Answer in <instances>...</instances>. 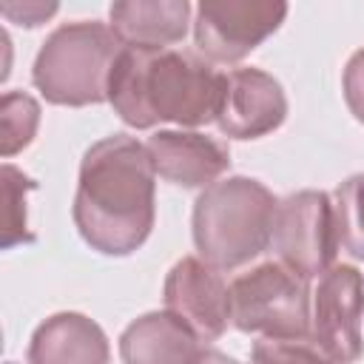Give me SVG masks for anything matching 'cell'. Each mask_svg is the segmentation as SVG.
I'll return each instance as SVG.
<instances>
[{
	"label": "cell",
	"mask_w": 364,
	"mask_h": 364,
	"mask_svg": "<svg viewBox=\"0 0 364 364\" xmlns=\"http://www.w3.org/2000/svg\"><path fill=\"white\" fill-rule=\"evenodd\" d=\"M82 242L102 256H131L156 219V168L136 136L94 142L82 162L71 208Z\"/></svg>",
	"instance_id": "cell-1"
},
{
	"label": "cell",
	"mask_w": 364,
	"mask_h": 364,
	"mask_svg": "<svg viewBox=\"0 0 364 364\" xmlns=\"http://www.w3.org/2000/svg\"><path fill=\"white\" fill-rule=\"evenodd\" d=\"M225 88L228 74L191 51L122 46L111 68L108 102L136 131L159 122L199 128L216 122Z\"/></svg>",
	"instance_id": "cell-2"
},
{
	"label": "cell",
	"mask_w": 364,
	"mask_h": 364,
	"mask_svg": "<svg viewBox=\"0 0 364 364\" xmlns=\"http://www.w3.org/2000/svg\"><path fill=\"white\" fill-rule=\"evenodd\" d=\"M279 199L250 176H228L193 202V245L216 270H236L270 247Z\"/></svg>",
	"instance_id": "cell-3"
},
{
	"label": "cell",
	"mask_w": 364,
	"mask_h": 364,
	"mask_svg": "<svg viewBox=\"0 0 364 364\" xmlns=\"http://www.w3.org/2000/svg\"><path fill=\"white\" fill-rule=\"evenodd\" d=\"M122 40L100 20H77L54 28L40 46L31 68L34 88L51 105H97L108 100L111 68Z\"/></svg>",
	"instance_id": "cell-4"
},
{
	"label": "cell",
	"mask_w": 364,
	"mask_h": 364,
	"mask_svg": "<svg viewBox=\"0 0 364 364\" xmlns=\"http://www.w3.org/2000/svg\"><path fill=\"white\" fill-rule=\"evenodd\" d=\"M310 287L282 262H262L230 282V324L262 338L310 336Z\"/></svg>",
	"instance_id": "cell-5"
},
{
	"label": "cell",
	"mask_w": 364,
	"mask_h": 364,
	"mask_svg": "<svg viewBox=\"0 0 364 364\" xmlns=\"http://www.w3.org/2000/svg\"><path fill=\"white\" fill-rule=\"evenodd\" d=\"M276 259L299 279H321L341 247L336 205L324 191H299L279 202L273 239Z\"/></svg>",
	"instance_id": "cell-6"
},
{
	"label": "cell",
	"mask_w": 364,
	"mask_h": 364,
	"mask_svg": "<svg viewBox=\"0 0 364 364\" xmlns=\"http://www.w3.org/2000/svg\"><path fill=\"white\" fill-rule=\"evenodd\" d=\"M287 17V3L208 0L193 9V43L208 63H239Z\"/></svg>",
	"instance_id": "cell-7"
},
{
	"label": "cell",
	"mask_w": 364,
	"mask_h": 364,
	"mask_svg": "<svg viewBox=\"0 0 364 364\" xmlns=\"http://www.w3.org/2000/svg\"><path fill=\"white\" fill-rule=\"evenodd\" d=\"M364 276L353 264H333L313 290L310 338L336 361L353 364L364 353Z\"/></svg>",
	"instance_id": "cell-8"
},
{
	"label": "cell",
	"mask_w": 364,
	"mask_h": 364,
	"mask_svg": "<svg viewBox=\"0 0 364 364\" xmlns=\"http://www.w3.org/2000/svg\"><path fill=\"white\" fill-rule=\"evenodd\" d=\"M165 310L182 318L199 341H216L230 324V284L196 256L179 259L162 287Z\"/></svg>",
	"instance_id": "cell-9"
},
{
	"label": "cell",
	"mask_w": 364,
	"mask_h": 364,
	"mask_svg": "<svg viewBox=\"0 0 364 364\" xmlns=\"http://www.w3.org/2000/svg\"><path fill=\"white\" fill-rule=\"evenodd\" d=\"M287 117V97L276 77L262 68L228 71V88L216 125L230 139H259Z\"/></svg>",
	"instance_id": "cell-10"
},
{
	"label": "cell",
	"mask_w": 364,
	"mask_h": 364,
	"mask_svg": "<svg viewBox=\"0 0 364 364\" xmlns=\"http://www.w3.org/2000/svg\"><path fill=\"white\" fill-rule=\"evenodd\" d=\"M156 176L179 188H210L230 168V148L199 131H156L148 142Z\"/></svg>",
	"instance_id": "cell-11"
},
{
	"label": "cell",
	"mask_w": 364,
	"mask_h": 364,
	"mask_svg": "<svg viewBox=\"0 0 364 364\" xmlns=\"http://www.w3.org/2000/svg\"><path fill=\"white\" fill-rule=\"evenodd\" d=\"M111 347L102 327L82 313H54L31 336L28 364H108Z\"/></svg>",
	"instance_id": "cell-12"
},
{
	"label": "cell",
	"mask_w": 364,
	"mask_h": 364,
	"mask_svg": "<svg viewBox=\"0 0 364 364\" xmlns=\"http://www.w3.org/2000/svg\"><path fill=\"white\" fill-rule=\"evenodd\" d=\"M191 14L188 0H119L108 9V26L122 46L168 48L188 34Z\"/></svg>",
	"instance_id": "cell-13"
},
{
	"label": "cell",
	"mask_w": 364,
	"mask_h": 364,
	"mask_svg": "<svg viewBox=\"0 0 364 364\" xmlns=\"http://www.w3.org/2000/svg\"><path fill=\"white\" fill-rule=\"evenodd\" d=\"M199 350L196 333L168 310L139 316L119 336L125 364H191Z\"/></svg>",
	"instance_id": "cell-14"
},
{
	"label": "cell",
	"mask_w": 364,
	"mask_h": 364,
	"mask_svg": "<svg viewBox=\"0 0 364 364\" xmlns=\"http://www.w3.org/2000/svg\"><path fill=\"white\" fill-rule=\"evenodd\" d=\"M40 125V102L26 91H6L0 100V142L3 156H14L31 145Z\"/></svg>",
	"instance_id": "cell-15"
},
{
	"label": "cell",
	"mask_w": 364,
	"mask_h": 364,
	"mask_svg": "<svg viewBox=\"0 0 364 364\" xmlns=\"http://www.w3.org/2000/svg\"><path fill=\"white\" fill-rule=\"evenodd\" d=\"M333 205L341 247L364 262V173L344 179L333 193Z\"/></svg>",
	"instance_id": "cell-16"
},
{
	"label": "cell",
	"mask_w": 364,
	"mask_h": 364,
	"mask_svg": "<svg viewBox=\"0 0 364 364\" xmlns=\"http://www.w3.org/2000/svg\"><path fill=\"white\" fill-rule=\"evenodd\" d=\"M37 182H31L23 171H17L14 165H3V191H6V228H3V250H11L20 242H31L34 236L28 233L26 225V193L34 191Z\"/></svg>",
	"instance_id": "cell-17"
},
{
	"label": "cell",
	"mask_w": 364,
	"mask_h": 364,
	"mask_svg": "<svg viewBox=\"0 0 364 364\" xmlns=\"http://www.w3.org/2000/svg\"><path fill=\"white\" fill-rule=\"evenodd\" d=\"M250 364H336L310 336L307 338H259Z\"/></svg>",
	"instance_id": "cell-18"
},
{
	"label": "cell",
	"mask_w": 364,
	"mask_h": 364,
	"mask_svg": "<svg viewBox=\"0 0 364 364\" xmlns=\"http://www.w3.org/2000/svg\"><path fill=\"white\" fill-rule=\"evenodd\" d=\"M341 88H344V102H347L350 114H353L358 122H364V48H358V51L347 60Z\"/></svg>",
	"instance_id": "cell-19"
},
{
	"label": "cell",
	"mask_w": 364,
	"mask_h": 364,
	"mask_svg": "<svg viewBox=\"0 0 364 364\" xmlns=\"http://www.w3.org/2000/svg\"><path fill=\"white\" fill-rule=\"evenodd\" d=\"M54 11H57V3H48V6H43V3H23V6L6 3V6H3V17L20 23V26H26V28L40 26V23L48 20Z\"/></svg>",
	"instance_id": "cell-20"
},
{
	"label": "cell",
	"mask_w": 364,
	"mask_h": 364,
	"mask_svg": "<svg viewBox=\"0 0 364 364\" xmlns=\"http://www.w3.org/2000/svg\"><path fill=\"white\" fill-rule=\"evenodd\" d=\"M191 364H239V361H236L233 355H228V353L213 350V347H202Z\"/></svg>",
	"instance_id": "cell-21"
},
{
	"label": "cell",
	"mask_w": 364,
	"mask_h": 364,
	"mask_svg": "<svg viewBox=\"0 0 364 364\" xmlns=\"http://www.w3.org/2000/svg\"><path fill=\"white\" fill-rule=\"evenodd\" d=\"M9 364H14V361H9Z\"/></svg>",
	"instance_id": "cell-22"
}]
</instances>
